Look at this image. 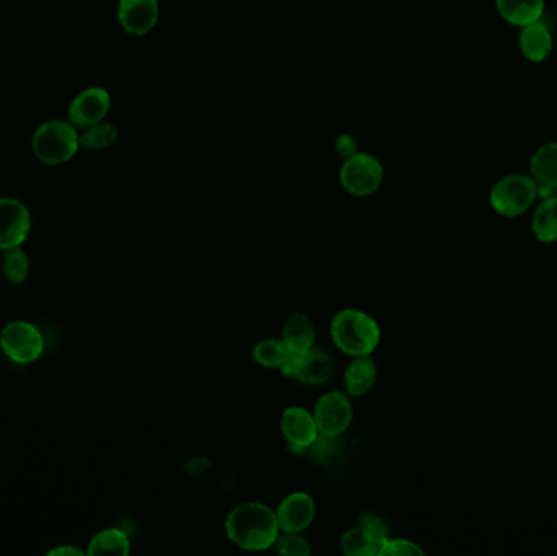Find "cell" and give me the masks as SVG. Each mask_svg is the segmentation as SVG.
<instances>
[{"label": "cell", "mask_w": 557, "mask_h": 556, "mask_svg": "<svg viewBox=\"0 0 557 556\" xmlns=\"http://www.w3.org/2000/svg\"><path fill=\"white\" fill-rule=\"evenodd\" d=\"M279 534L276 509L268 504L258 501L238 504L225 517L227 539L246 552H264L274 547Z\"/></svg>", "instance_id": "cell-1"}, {"label": "cell", "mask_w": 557, "mask_h": 556, "mask_svg": "<svg viewBox=\"0 0 557 556\" xmlns=\"http://www.w3.org/2000/svg\"><path fill=\"white\" fill-rule=\"evenodd\" d=\"M329 335L334 346L351 358L369 356L382 340L377 320L359 309L339 310L331 320Z\"/></svg>", "instance_id": "cell-2"}, {"label": "cell", "mask_w": 557, "mask_h": 556, "mask_svg": "<svg viewBox=\"0 0 557 556\" xmlns=\"http://www.w3.org/2000/svg\"><path fill=\"white\" fill-rule=\"evenodd\" d=\"M33 152L46 165L66 164L80 147V134L74 124L53 120L41 124L33 136Z\"/></svg>", "instance_id": "cell-3"}, {"label": "cell", "mask_w": 557, "mask_h": 556, "mask_svg": "<svg viewBox=\"0 0 557 556\" xmlns=\"http://www.w3.org/2000/svg\"><path fill=\"white\" fill-rule=\"evenodd\" d=\"M540 195L535 178L523 173H510L494 183L489 193L491 208L504 217L522 216Z\"/></svg>", "instance_id": "cell-4"}, {"label": "cell", "mask_w": 557, "mask_h": 556, "mask_svg": "<svg viewBox=\"0 0 557 556\" xmlns=\"http://www.w3.org/2000/svg\"><path fill=\"white\" fill-rule=\"evenodd\" d=\"M385 180V168L375 155L357 152L349 159L343 160L339 168V185L356 198H367L382 188Z\"/></svg>", "instance_id": "cell-5"}, {"label": "cell", "mask_w": 557, "mask_h": 556, "mask_svg": "<svg viewBox=\"0 0 557 556\" xmlns=\"http://www.w3.org/2000/svg\"><path fill=\"white\" fill-rule=\"evenodd\" d=\"M316 426L320 434L339 437L346 433L354 420V406L346 392L331 390L321 395L313 408Z\"/></svg>", "instance_id": "cell-6"}, {"label": "cell", "mask_w": 557, "mask_h": 556, "mask_svg": "<svg viewBox=\"0 0 557 556\" xmlns=\"http://www.w3.org/2000/svg\"><path fill=\"white\" fill-rule=\"evenodd\" d=\"M0 346L18 364H30L40 358L44 349L41 331L28 322H10L0 333Z\"/></svg>", "instance_id": "cell-7"}, {"label": "cell", "mask_w": 557, "mask_h": 556, "mask_svg": "<svg viewBox=\"0 0 557 556\" xmlns=\"http://www.w3.org/2000/svg\"><path fill=\"white\" fill-rule=\"evenodd\" d=\"M281 433L287 441V447L294 454H302L312 447L316 437L320 436L313 411L303 406H289L281 416Z\"/></svg>", "instance_id": "cell-8"}, {"label": "cell", "mask_w": 557, "mask_h": 556, "mask_svg": "<svg viewBox=\"0 0 557 556\" xmlns=\"http://www.w3.org/2000/svg\"><path fill=\"white\" fill-rule=\"evenodd\" d=\"M31 230L27 206L14 198L0 199V250L22 247Z\"/></svg>", "instance_id": "cell-9"}, {"label": "cell", "mask_w": 557, "mask_h": 556, "mask_svg": "<svg viewBox=\"0 0 557 556\" xmlns=\"http://www.w3.org/2000/svg\"><path fill=\"white\" fill-rule=\"evenodd\" d=\"M110 108V93L100 87H90L72 100L69 106V123L74 124L75 128H88L105 121Z\"/></svg>", "instance_id": "cell-10"}, {"label": "cell", "mask_w": 557, "mask_h": 556, "mask_svg": "<svg viewBox=\"0 0 557 556\" xmlns=\"http://www.w3.org/2000/svg\"><path fill=\"white\" fill-rule=\"evenodd\" d=\"M315 514V501L305 491L290 493L276 509L281 532H305L315 521Z\"/></svg>", "instance_id": "cell-11"}, {"label": "cell", "mask_w": 557, "mask_h": 556, "mask_svg": "<svg viewBox=\"0 0 557 556\" xmlns=\"http://www.w3.org/2000/svg\"><path fill=\"white\" fill-rule=\"evenodd\" d=\"M160 18L158 0H119L118 20L123 30L132 36L149 35Z\"/></svg>", "instance_id": "cell-12"}, {"label": "cell", "mask_w": 557, "mask_h": 556, "mask_svg": "<svg viewBox=\"0 0 557 556\" xmlns=\"http://www.w3.org/2000/svg\"><path fill=\"white\" fill-rule=\"evenodd\" d=\"M554 48V36L551 28L540 20L520 28L518 35V49L523 58L533 64H540L549 58Z\"/></svg>", "instance_id": "cell-13"}, {"label": "cell", "mask_w": 557, "mask_h": 556, "mask_svg": "<svg viewBox=\"0 0 557 556\" xmlns=\"http://www.w3.org/2000/svg\"><path fill=\"white\" fill-rule=\"evenodd\" d=\"M282 343L292 356H303L315 348L316 328L312 318L303 312L289 315L281 335Z\"/></svg>", "instance_id": "cell-14"}, {"label": "cell", "mask_w": 557, "mask_h": 556, "mask_svg": "<svg viewBox=\"0 0 557 556\" xmlns=\"http://www.w3.org/2000/svg\"><path fill=\"white\" fill-rule=\"evenodd\" d=\"M377 377L378 367L372 354L352 358L344 371V392L351 398L364 397L365 393L373 389Z\"/></svg>", "instance_id": "cell-15"}, {"label": "cell", "mask_w": 557, "mask_h": 556, "mask_svg": "<svg viewBox=\"0 0 557 556\" xmlns=\"http://www.w3.org/2000/svg\"><path fill=\"white\" fill-rule=\"evenodd\" d=\"M494 4L500 18L517 28L540 22L546 10V0H494Z\"/></svg>", "instance_id": "cell-16"}, {"label": "cell", "mask_w": 557, "mask_h": 556, "mask_svg": "<svg viewBox=\"0 0 557 556\" xmlns=\"http://www.w3.org/2000/svg\"><path fill=\"white\" fill-rule=\"evenodd\" d=\"M333 374V362L325 349L313 348L303 356H297L294 379L307 385H325Z\"/></svg>", "instance_id": "cell-17"}, {"label": "cell", "mask_w": 557, "mask_h": 556, "mask_svg": "<svg viewBox=\"0 0 557 556\" xmlns=\"http://www.w3.org/2000/svg\"><path fill=\"white\" fill-rule=\"evenodd\" d=\"M530 175L543 188H557V141L546 142L533 152Z\"/></svg>", "instance_id": "cell-18"}, {"label": "cell", "mask_w": 557, "mask_h": 556, "mask_svg": "<svg viewBox=\"0 0 557 556\" xmlns=\"http://www.w3.org/2000/svg\"><path fill=\"white\" fill-rule=\"evenodd\" d=\"M131 552V542L121 529H105L98 532L88 545L87 555L126 556Z\"/></svg>", "instance_id": "cell-19"}, {"label": "cell", "mask_w": 557, "mask_h": 556, "mask_svg": "<svg viewBox=\"0 0 557 556\" xmlns=\"http://www.w3.org/2000/svg\"><path fill=\"white\" fill-rule=\"evenodd\" d=\"M533 234L543 243H553L557 240V196H548L541 201L533 214Z\"/></svg>", "instance_id": "cell-20"}, {"label": "cell", "mask_w": 557, "mask_h": 556, "mask_svg": "<svg viewBox=\"0 0 557 556\" xmlns=\"http://www.w3.org/2000/svg\"><path fill=\"white\" fill-rule=\"evenodd\" d=\"M253 361L264 369H281L290 353L281 338H264L251 349Z\"/></svg>", "instance_id": "cell-21"}, {"label": "cell", "mask_w": 557, "mask_h": 556, "mask_svg": "<svg viewBox=\"0 0 557 556\" xmlns=\"http://www.w3.org/2000/svg\"><path fill=\"white\" fill-rule=\"evenodd\" d=\"M118 137L119 131L116 126L101 121V123L82 129L80 146L85 147L88 151H105V149L115 146Z\"/></svg>", "instance_id": "cell-22"}, {"label": "cell", "mask_w": 557, "mask_h": 556, "mask_svg": "<svg viewBox=\"0 0 557 556\" xmlns=\"http://www.w3.org/2000/svg\"><path fill=\"white\" fill-rule=\"evenodd\" d=\"M341 548L347 556H378V545L360 526L351 527L341 537Z\"/></svg>", "instance_id": "cell-23"}, {"label": "cell", "mask_w": 557, "mask_h": 556, "mask_svg": "<svg viewBox=\"0 0 557 556\" xmlns=\"http://www.w3.org/2000/svg\"><path fill=\"white\" fill-rule=\"evenodd\" d=\"M30 273V261L22 248L15 247L5 250L4 274L10 284H22L27 281Z\"/></svg>", "instance_id": "cell-24"}, {"label": "cell", "mask_w": 557, "mask_h": 556, "mask_svg": "<svg viewBox=\"0 0 557 556\" xmlns=\"http://www.w3.org/2000/svg\"><path fill=\"white\" fill-rule=\"evenodd\" d=\"M276 552L282 556H310L312 545L303 532H281L274 543Z\"/></svg>", "instance_id": "cell-25"}, {"label": "cell", "mask_w": 557, "mask_h": 556, "mask_svg": "<svg viewBox=\"0 0 557 556\" xmlns=\"http://www.w3.org/2000/svg\"><path fill=\"white\" fill-rule=\"evenodd\" d=\"M357 526L362 527L380 547H382V543L390 537V530H388L386 522L383 521V517L378 516L375 512H364V514H360Z\"/></svg>", "instance_id": "cell-26"}, {"label": "cell", "mask_w": 557, "mask_h": 556, "mask_svg": "<svg viewBox=\"0 0 557 556\" xmlns=\"http://www.w3.org/2000/svg\"><path fill=\"white\" fill-rule=\"evenodd\" d=\"M422 550L416 542L408 539H388L382 543V547L378 550V556H422Z\"/></svg>", "instance_id": "cell-27"}, {"label": "cell", "mask_w": 557, "mask_h": 556, "mask_svg": "<svg viewBox=\"0 0 557 556\" xmlns=\"http://www.w3.org/2000/svg\"><path fill=\"white\" fill-rule=\"evenodd\" d=\"M338 437L325 436V434H320L316 437V441L313 442L312 447L308 451L312 452L313 457L320 462H325L329 459V455L336 452V447H338V442H336Z\"/></svg>", "instance_id": "cell-28"}, {"label": "cell", "mask_w": 557, "mask_h": 556, "mask_svg": "<svg viewBox=\"0 0 557 556\" xmlns=\"http://www.w3.org/2000/svg\"><path fill=\"white\" fill-rule=\"evenodd\" d=\"M334 151H336V154H338L341 159H349V157L359 152V142H357L356 137L351 136V134H339V136L336 137V142H334Z\"/></svg>", "instance_id": "cell-29"}, {"label": "cell", "mask_w": 557, "mask_h": 556, "mask_svg": "<svg viewBox=\"0 0 557 556\" xmlns=\"http://www.w3.org/2000/svg\"><path fill=\"white\" fill-rule=\"evenodd\" d=\"M48 555L49 556L51 555L80 556V555H84V552H80V550H77V548L74 547H58V548H54V550H51V552H49Z\"/></svg>", "instance_id": "cell-30"}]
</instances>
